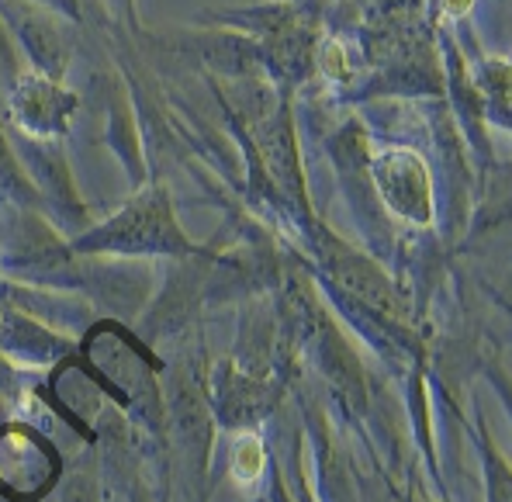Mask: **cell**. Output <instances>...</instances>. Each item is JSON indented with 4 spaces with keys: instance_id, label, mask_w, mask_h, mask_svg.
Here are the masks:
<instances>
[{
    "instance_id": "obj_1",
    "label": "cell",
    "mask_w": 512,
    "mask_h": 502,
    "mask_svg": "<svg viewBox=\"0 0 512 502\" xmlns=\"http://www.w3.org/2000/svg\"><path fill=\"white\" fill-rule=\"evenodd\" d=\"M374 181H378L388 208H395L405 219H429V181L426 167L412 153H388L374 167Z\"/></svg>"
},
{
    "instance_id": "obj_2",
    "label": "cell",
    "mask_w": 512,
    "mask_h": 502,
    "mask_svg": "<svg viewBox=\"0 0 512 502\" xmlns=\"http://www.w3.org/2000/svg\"><path fill=\"white\" fill-rule=\"evenodd\" d=\"M260 468H263V447L253 433H246V437L236 440V471L243 482H253V478H260Z\"/></svg>"
},
{
    "instance_id": "obj_3",
    "label": "cell",
    "mask_w": 512,
    "mask_h": 502,
    "mask_svg": "<svg viewBox=\"0 0 512 502\" xmlns=\"http://www.w3.org/2000/svg\"><path fill=\"white\" fill-rule=\"evenodd\" d=\"M326 73H333V77H343V49H340V42H326Z\"/></svg>"
}]
</instances>
